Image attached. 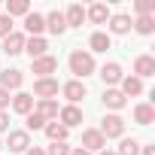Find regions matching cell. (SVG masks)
Returning a JSON list of instances; mask_svg holds the SVG:
<instances>
[{
	"label": "cell",
	"mask_w": 155,
	"mask_h": 155,
	"mask_svg": "<svg viewBox=\"0 0 155 155\" xmlns=\"http://www.w3.org/2000/svg\"><path fill=\"white\" fill-rule=\"evenodd\" d=\"M9 131V113H0V134Z\"/></svg>",
	"instance_id": "cell-34"
},
{
	"label": "cell",
	"mask_w": 155,
	"mask_h": 155,
	"mask_svg": "<svg viewBox=\"0 0 155 155\" xmlns=\"http://www.w3.org/2000/svg\"><path fill=\"white\" fill-rule=\"evenodd\" d=\"M131 31V15L119 12V15H110V34H128Z\"/></svg>",
	"instance_id": "cell-23"
},
{
	"label": "cell",
	"mask_w": 155,
	"mask_h": 155,
	"mask_svg": "<svg viewBox=\"0 0 155 155\" xmlns=\"http://www.w3.org/2000/svg\"><path fill=\"white\" fill-rule=\"evenodd\" d=\"M134 122L137 125H152L155 122V107L152 104H137L134 107Z\"/></svg>",
	"instance_id": "cell-20"
},
{
	"label": "cell",
	"mask_w": 155,
	"mask_h": 155,
	"mask_svg": "<svg viewBox=\"0 0 155 155\" xmlns=\"http://www.w3.org/2000/svg\"><path fill=\"white\" fill-rule=\"evenodd\" d=\"M125 97H137L143 94V79H137V76H122V88H119Z\"/></svg>",
	"instance_id": "cell-19"
},
{
	"label": "cell",
	"mask_w": 155,
	"mask_h": 155,
	"mask_svg": "<svg viewBox=\"0 0 155 155\" xmlns=\"http://www.w3.org/2000/svg\"><path fill=\"white\" fill-rule=\"evenodd\" d=\"M46 28H49L55 37H61V34L67 31V25H64V12H58V9L49 12V15H46Z\"/></svg>",
	"instance_id": "cell-22"
},
{
	"label": "cell",
	"mask_w": 155,
	"mask_h": 155,
	"mask_svg": "<svg viewBox=\"0 0 155 155\" xmlns=\"http://www.w3.org/2000/svg\"><path fill=\"white\" fill-rule=\"evenodd\" d=\"M31 67H34V73H37V79H46V76H52V73L58 70V58H52V55H43V58L31 61Z\"/></svg>",
	"instance_id": "cell-9"
},
{
	"label": "cell",
	"mask_w": 155,
	"mask_h": 155,
	"mask_svg": "<svg viewBox=\"0 0 155 155\" xmlns=\"http://www.w3.org/2000/svg\"><path fill=\"white\" fill-rule=\"evenodd\" d=\"M25 155H46V149H40V146H31Z\"/></svg>",
	"instance_id": "cell-35"
},
{
	"label": "cell",
	"mask_w": 155,
	"mask_h": 155,
	"mask_svg": "<svg viewBox=\"0 0 155 155\" xmlns=\"http://www.w3.org/2000/svg\"><path fill=\"white\" fill-rule=\"evenodd\" d=\"M97 155H116V152H110V149H101V152H97Z\"/></svg>",
	"instance_id": "cell-38"
},
{
	"label": "cell",
	"mask_w": 155,
	"mask_h": 155,
	"mask_svg": "<svg viewBox=\"0 0 155 155\" xmlns=\"http://www.w3.org/2000/svg\"><path fill=\"white\" fill-rule=\"evenodd\" d=\"M97 131L104 134V140H107V137H122V134H125V119H122L119 113H110V116L101 122Z\"/></svg>",
	"instance_id": "cell-2"
},
{
	"label": "cell",
	"mask_w": 155,
	"mask_h": 155,
	"mask_svg": "<svg viewBox=\"0 0 155 155\" xmlns=\"http://www.w3.org/2000/svg\"><path fill=\"white\" fill-rule=\"evenodd\" d=\"M140 152H143V155H155V146H143Z\"/></svg>",
	"instance_id": "cell-37"
},
{
	"label": "cell",
	"mask_w": 155,
	"mask_h": 155,
	"mask_svg": "<svg viewBox=\"0 0 155 155\" xmlns=\"http://www.w3.org/2000/svg\"><path fill=\"white\" fill-rule=\"evenodd\" d=\"M31 12V3L28 0H6V15H28Z\"/></svg>",
	"instance_id": "cell-27"
},
{
	"label": "cell",
	"mask_w": 155,
	"mask_h": 155,
	"mask_svg": "<svg viewBox=\"0 0 155 155\" xmlns=\"http://www.w3.org/2000/svg\"><path fill=\"white\" fill-rule=\"evenodd\" d=\"M70 155H91V152H85V149L79 146V149H70Z\"/></svg>",
	"instance_id": "cell-36"
},
{
	"label": "cell",
	"mask_w": 155,
	"mask_h": 155,
	"mask_svg": "<svg viewBox=\"0 0 155 155\" xmlns=\"http://www.w3.org/2000/svg\"><path fill=\"white\" fill-rule=\"evenodd\" d=\"M128 104V97L119 91V88H107L104 91V107H110V110H122Z\"/></svg>",
	"instance_id": "cell-21"
},
{
	"label": "cell",
	"mask_w": 155,
	"mask_h": 155,
	"mask_svg": "<svg viewBox=\"0 0 155 155\" xmlns=\"http://www.w3.org/2000/svg\"><path fill=\"white\" fill-rule=\"evenodd\" d=\"M25 34H18V31H12L9 37H3V52L6 55H18V52H25Z\"/></svg>",
	"instance_id": "cell-15"
},
{
	"label": "cell",
	"mask_w": 155,
	"mask_h": 155,
	"mask_svg": "<svg viewBox=\"0 0 155 155\" xmlns=\"http://www.w3.org/2000/svg\"><path fill=\"white\" fill-rule=\"evenodd\" d=\"M3 149H9V152H28L31 149V134L28 131H9V140L3 143Z\"/></svg>",
	"instance_id": "cell-5"
},
{
	"label": "cell",
	"mask_w": 155,
	"mask_h": 155,
	"mask_svg": "<svg viewBox=\"0 0 155 155\" xmlns=\"http://www.w3.org/2000/svg\"><path fill=\"white\" fill-rule=\"evenodd\" d=\"M34 113H40L46 122H55V119H58V104H55V101H37Z\"/></svg>",
	"instance_id": "cell-24"
},
{
	"label": "cell",
	"mask_w": 155,
	"mask_h": 155,
	"mask_svg": "<svg viewBox=\"0 0 155 155\" xmlns=\"http://www.w3.org/2000/svg\"><path fill=\"white\" fill-rule=\"evenodd\" d=\"M43 131H46V137H49L52 143H67V134H70L58 119H55V122H46V128H43Z\"/></svg>",
	"instance_id": "cell-18"
},
{
	"label": "cell",
	"mask_w": 155,
	"mask_h": 155,
	"mask_svg": "<svg viewBox=\"0 0 155 155\" xmlns=\"http://www.w3.org/2000/svg\"><path fill=\"white\" fill-rule=\"evenodd\" d=\"M122 76H125V73H122V64H116V61H110V64L101 67V79H104V85H110V88H113L116 82H122Z\"/></svg>",
	"instance_id": "cell-12"
},
{
	"label": "cell",
	"mask_w": 155,
	"mask_h": 155,
	"mask_svg": "<svg viewBox=\"0 0 155 155\" xmlns=\"http://www.w3.org/2000/svg\"><path fill=\"white\" fill-rule=\"evenodd\" d=\"M58 91H61V85H58V79H52V76H46V79H37V82H34V94H37L40 101H52Z\"/></svg>",
	"instance_id": "cell-4"
},
{
	"label": "cell",
	"mask_w": 155,
	"mask_h": 155,
	"mask_svg": "<svg viewBox=\"0 0 155 155\" xmlns=\"http://www.w3.org/2000/svg\"><path fill=\"white\" fill-rule=\"evenodd\" d=\"M46 128V119L40 113H28V131H43Z\"/></svg>",
	"instance_id": "cell-29"
},
{
	"label": "cell",
	"mask_w": 155,
	"mask_h": 155,
	"mask_svg": "<svg viewBox=\"0 0 155 155\" xmlns=\"http://www.w3.org/2000/svg\"><path fill=\"white\" fill-rule=\"evenodd\" d=\"M9 101H12V97H9V91H6V88H0V113H6Z\"/></svg>",
	"instance_id": "cell-33"
},
{
	"label": "cell",
	"mask_w": 155,
	"mask_h": 155,
	"mask_svg": "<svg viewBox=\"0 0 155 155\" xmlns=\"http://www.w3.org/2000/svg\"><path fill=\"white\" fill-rule=\"evenodd\" d=\"M25 31H28V37H43V31H46V15L28 12V15H25Z\"/></svg>",
	"instance_id": "cell-10"
},
{
	"label": "cell",
	"mask_w": 155,
	"mask_h": 155,
	"mask_svg": "<svg viewBox=\"0 0 155 155\" xmlns=\"http://www.w3.org/2000/svg\"><path fill=\"white\" fill-rule=\"evenodd\" d=\"M110 43H113V40H110V34H104V31H94V34H91V40H88V46H91V55H94V52H107V49H110Z\"/></svg>",
	"instance_id": "cell-26"
},
{
	"label": "cell",
	"mask_w": 155,
	"mask_h": 155,
	"mask_svg": "<svg viewBox=\"0 0 155 155\" xmlns=\"http://www.w3.org/2000/svg\"><path fill=\"white\" fill-rule=\"evenodd\" d=\"M0 149H3V140H0Z\"/></svg>",
	"instance_id": "cell-39"
},
{
	"label": "cell",
	"mask_w": 155,
	"mask_h": 155,
	"mask_svg": "<svg viewBox=\"0 0 155 155\" xmlns=\"http://www.w3.org/2000/svg\"><path fill=\"white\" fill-rule=\"evenodd\" d=\"M85 18H88L91 25H107V21H110V9H107V3H94V6H88V9H85Z\"/></svg>",
	"instance_id": "cell-17"
},
{
	"label": "cell",
	"mask_w": 155,
	"mask_h": 155,
	"mask_svg": "<svg viewBox=\"0 0 155 155\" xmlns=\"http://www.w3.org/2000/svg\"><path fill=\"white\" fill-rule=\"evenodd\" d=\"M12 110L18 113V116H28V113H34V94H28V91H18L12 101Z\"/></svg>",
	"instance_id": "cell-16"
},
{
	"label": "cell",
	"mask_w": 155,
	"mask_h": 155,
	"mask_svg": "<svg viewBox=\"0 0 155 155\" xmlns=\"http://www.w3.org/2000/svg\"><path fill=\"white\" fill-rule=\"evenodd\" d=\"M82 149H85V152H91V155H97L101 149H107V140H104V134H101L97 128H88V131H82Z\"/></svg>",
	"instance_id": "cell-3"
},
{
	"label": "cell",
	"mask_w": 155,
	"mask_h": 155,
	"mask_svg": "<svg viewBox=\"0 0 155 155\" xmlns=\"http://www.w3.org/2000/svg\"><path fill=\"white\" fill-rule=\"evenodd\" d=\"M58 122H61L67 131L76 128V125H82V110H79V107H73V104H67V107L58 110Z\"/></svg>",
	"instance_id": "cell-6"
},
{
	"label": "cell",
	"mask_w": 155,
	"mask_h": 155,
	"mask_svg": "<svg viewBox=\"0 0 155 155\" xmlns=\"http://www.w3.org/2000/svg\"><path fill=\"white\" fill-rule=\"evenodd\" d=\"M94 67H97V64H94V55H91V52H82V49H73V52H70V73H73L79 82L85 79V76L94 73Z\"/></svg>",
	"instance_id": "cell-1"
},
{
	"label": "cell",
	"mask_w": 155,
	"mask_h": 155,
	"mask_svg": "<svg viewBox=\"0 0 155 155\" xmlns=\"http://www.w3.org/2000/svg\"><path fill=\"white\" fill-rule=\"evenodd\" d=\"M25 85V73L21 70H3V73H0V88H6V91H18Z\"/></svg>",
	"instance_id": "cell-8"
},
{
	"label": "cell",
	"mask_w": 155,
	"mask_h": 155,
	"mask_svg": "<svg viewBox=\"0 0 155 155\" xmlns=\"http://www.w3.org/2000/svg\"><path fill=\"white\" fill-rule=\"evenodd\" d=\"M131 28H134L137 34H143V37H149V34L155 31V18H152V15H137V18L131 21Z\"/></svg>",
	"instance_id": "cell-25"
},
{
	"label": "cell",
	"mask_w": 155,
	"mask_h": 155,
	"mask_svg": "<svg viewBox=\"0 0 155 155\" xmlns=\"http://www.w3.org/2000/svg\"><path fill=\"white\" fill-rule=\"evenodd\" d=\"M46 155H70V146H67V143H52V146L46 149Z\"/></svg>",
	"instance_id": "cell-32"
},
{
	"label": "cell",
	"mask_w": 155,
	"mask_h": 155,
	"mask_svg": "<svg viewBox=\"0 0 155 155\" xmlns=\"http://www.w3.org/2000/svg\"><path fill=\"white\" fill-rule=\"evenodd\" d=\"M134 9H137V15H152L155 12V0H137Z\"/></svg>",
	"instance_id": "cell-30"
},
{
	"label": "cell",
	"mask_w": 155,
	"mask_h": 155,
	"mask_svg": "<svg viewBox=\"0 0 155 155\" xmlns=\"http://www.w3.org/2000/svg\"><path fill=\"white\" fill-rule=\"evenodd\" d=\"M61 94L67 97V104H79L82 97H85V82H79V79H70V82H64L61 85Z\"/></svg>",
	"instance_id": "cell-7"
},
{
	"label": "cell",
	"mask_w": 155,
	"mask_h": 155,
	"mask_svg": "<svg viewBox=\"0 0 155 155\" xmlns=\"http://www.w3.org/2000/svg\"><path fill=\"white\" fill-rule=\"evenodd\" d=\"M116 155H140V143L134 140V137H125L122 143H119V152Z\"/></svg>",
	"instance_id": "cell-28"
},
{
	"label": "cell",
	"mask_w": 155,
	"mask_h": 155,
	"mask_svg": "<svg viewBox=\"0 0 155 155\" xmlns=\"http://www.w3.org/2000/svg\"><path fill=\"white\" fill-rule=\"evenodd\" d=\"M82 21H85V6L70 3L67 12H64V25H67V28H82Z\"/></svg>",
	"instance_id": "cell-14"
},
{
	"label": "cell",
	"mask_w": 155,
	"mask_h": 155,
	"mask_svg": "<svg viewBox=\"0 0 155 155\" xmlns=\"http://www.w3.org/2000/svg\"><path fill=\"white\" fill-rule=\"evenodd\" d=\"M134 76H137V79L155 76V58H152V55H140V58L134 61Z\"/></svg>",
	"instance_id": "cell-13"
},
{
	"label": "cell",
	"mask_w": 155,
	"mask_h": 155,
	"mask_svg": "<svg viewBox=\"0 0 155 155\" xmlns=\"http://www.w3.org/2000/svg\"><path fill=\"white\" fill-rule=\"evenodd\" d=\"M25 52L31 55V61H37V58L49 55V43H46L43 37H28V40H25Z\"/></svg>",
	"instance_id": "cell-11"
},
{
	"label": "cell",
	"mask_w": 155,
	"mask_h": 155,
	"mask_svg": "<svg viewBox=\"0 0 155 155\" xmlns=\"http://www.w3.org/2000/svg\"><path fill=\"white\" fill-rule=\"evenodd\" d=\"M9 34H12V18H9L6 12H0V40L9 37Z\"/></svg>",
	"instance_id": "cell-31"
}]
</instances>
